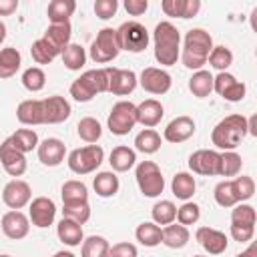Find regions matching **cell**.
<instances>
[{"label":"cell","instance_id":"1","mask_svg":"<svg viewBox=\"0 0 257 257\" xmlns=\"http://www.w3.org/2000/svg\"><path fill=\"white\" fill-rule=\"evenodd\" d=\"M213 46H215L213 38L205 28H191L185 34L179 58L185 68L197 72L207 64V58H209V52L213 50Z\"/></svg>","mask_w":257,"mask_h":257},{"label":"cell","instance_id":"2","mask_svg":"<svg viewBox=\"0 0 257 257\" xmlns=\"http://www.w3.org/2000/svg\"><path fill=\"white\" fill-rule=\"evenodd\" d=\"M153 44H155V60L163 66H173L181 54V34L177 26L169 20H163L153 30Z\"/></svg>","mask_w":257,"mask_h":257},{"label":"cell","instance_id":"3","mask_svg":"<svg viewBox=\"0 0 257 257\" xmlns=\"http://www.w3.org/2000/svg\"><path fill=\"white\" fill-rule=\"evenodd\" d=\"M247 135V118L243 114H229L215 124L211 133V143L219 151H235Z\"/></svg>","mask_w":257,"mask_h":257},{"label":"cell","instance_id":"4","mask_svg":"<svg viewBox=\"0 0 257 257\" xmlns=\"http://www.w3.org/2000/svg\"><path fill=\"white\" fill-rule=\"evenodd\" d=\"M108 92V72L106 68L84 70L70 84V96L76 102H90L96 94Z\"/></svg>","mask_w":257,"mask_h":257},{"label":"cell","instance_id":"5","mask_svg":"<svg viewBox=\"0 0 257 257\" xmlns=\"http://www.w3.org/2000/svg\"><path fill=\"white\" fill-rule=\"evenodd\" d=\"M104 161V151L100 145H86L82 149H74L66 157V165L74 175H90Z\"/></svg>","mask_w":257,"mask_h":257},{"label":"cell","instance_id":"6","mask_svg":"<svg viewBox=\"0 0 257 257\" xmlns=\"http://www.w3.org/2000/svg\"><path fill=\"white\" fill-rule=\"evenodd\" d=\"M116 38L120 44V50H128V52H143L149 46V30L145 28V24H141L139 20H126L116 28Z\"/></svg>","mask_w":257,"mask_h":257},{"label":"cell","instance_id":"7","mask_svg":"<svg viewBox=\"0 0 257 257\" xmlns=\"http://www.w3.org/2000/svg\"><path fill=\"white\" fill-rule=\"evenodd\" d=\"M135 179H137L139 191L149 199H155L165 191V177H163L159 165L153 161L139 163L137 171H135Z\"/></svg>","mask_w":257,"mask_h":257},{"label":"cell","instance_id":"8","mask_svg":"<svg viewBox=\"0 0 257 257\" xmlns=\"http://www.w3.org/2000/svg\"><path fill=\"white\" fill-rule=\"evenodd\" d=\"M135 124H137V104H133L131 100L114 102L106 118L108 131L116 137H124L135 128Z\"/></svg>","mask_w":257,"mask_h":257},{"label":"cell","instance_id":"9","mask_svg":"<svg viewBox=\"0 0 257 257\" xmlns=\"http://www.w3.org/2000/svg\"><path fill=\"white\" fill-rule=\"evenodd\" d=\"M120 52V44L116 38V28H102L98 30L96 38L90 44L88 56L96 62V64H106L110 60H114Z\"/></svg>","mask_w":257,"mask_h":257},{"label":"cell","instance_id":"10","mask_svg":"<svg viewBox=\"0 0 257 257\" xmlns=\"http://www.w3.org/2000/svg\"><path fill=\"white\" fill-rule=\"evenodd\" d=\"M2 201L10 211H20L22 207L30 205L32 201V189L22 179H12L2 189Z\"/></svg>","mask_w":257,"mask_h":257},{"label":"cell","instance_id":"11","mask_svg":"<svg viewBox=\"0 0 257 257\" xmlns=\"http://www.w3.org/2000/svg\"><path fill=\"white\" fill-rule=\"evenodd\" d=\"M139 84L149 94H165V92L171 90L173 78L165 68L147 66V68H143V72L139 76Z\"/></svg>","mask_w":257,"mask_h":257},{"label":"cell","instance_id":"12","mask_svg":"<svg viewBox=\"0 0 257 257\" xmlns=\"http://www.w3.org/2000/svg\"><path fill=\"white\" fill-rule=\"evenodd\" d=\"M213 90L229 102H239L245 98L247 86L245 82L237 80L231 72H219L217 76H213Z\"/></svg>","mask_w":257,"mask_h":257},{"label":"cell","instance_id":"13","mask_svg":"<svg viewBox=\"0 0 257 257\" xmlns=\"http://www.w3.org/2000/svg\"><path fill=\"white\" fill-rule=\"evenodd\" d=\"M106 72H108V92L114 96H126L139 84V76L128 68L106 66Z\"/></svg>","mask_w":257,"mask_h":257},{"label":"cell","instance_id":"14","mask_svg":"<svg viewBox=\"0 0 257 257\" xmlns=\"http://www.w3.org/2000/svg\"><path fill=\"white\" fill-rule=\"evenodd\" d=\"M219 151L213 149H199L189 157V169L195 175H203V177H215L219 175Z\"/></svg>","mask_w":257,"mask_h":257},{"label":"cell","instance_id":"15","mask_svg":"<svg viewBox=\"0 0 257 257\" xmlns=\"http://www.w3.org/2000/svg\"><path fill=\"white\" fill-rule=\"evenodd\" d=\"M54 217H56V205L52 199L48 197H36L30 201V207H28V219L34 227L38 229H46L54 223Z\"/></svg>","mask_w":257,"mask_h":257},{"label":"cell","instance_id":"16","mask_svg":"<svg viewBox=\"0 0 257 257\" xmlns=\"http://www.w3.org/2000/svg\"><path fill=\"white\" fill-rule=\"evenodd\" d=\"M0 165L10 177H22L26 173V157L14 149L10 139H4L0 143Z\"/></svg>","mask_w":257,"mask_h":257},{"label":"cell","instance_id":"17","mask_svg":"<svg viewBox=\"0 0 257 257\" xmlns=\"http://www.w3.org/2000/svg\"><path fill=\"white\" fill-rule=\"evenodd\" d=\"M0 229L2 233L12 239V241H20L28 235L30 231V219L28 215H24L22 211H8L2 215V221H0Z\"/></svg>","mask_w":257,"mask_h":257},{"label":"cell","instance_id":"18","mask_svg":"<svg viewBox=\"0 0 257 257\" xmlns=\"http://www.w3.org/2000/svg\"><path fill=\"white\" fill-rule=\"evenodd\" d=\"M195 239L199 241V245L209 253V255H221L227 251L229 247V239L223 231L213 229V227H199L195 231Z\"/></svg>","mask_w":257,"mask_h":257},{"label":"cell","instance_id":"19","mask_svg":"<svg viewBox=\"0 0 257 257\" xmlns=\"http://www.w3.org/2000/svg\"><path fill=\"white\" fill-rule=\"evenodd\" d=\"M197 131V124L191 116L187 114H181L177 118H173L167 126H165V133H163V139L167 143H173V145H179V143H185L189 141Z\"/></svg>","mask_w":257,"mask_h":257},{"label":"cell","instance_id":"20","mask_svg":"<svg viewBox=\"0 0 257 257\" xmlns=\"http://www.w3.org/2000/svg\"><path fill=\"white\" fill-rule=\"evenodd\" d=\"M42 108H44V124H60L72 112L70 102L60 94L42 98Z\"/></svg>","mask_w":257,"mask_h":257},{"label":"cell","instance_id":"21","mask_svg":"<svg viewBox=\"0 0 257 257\" xmlns=\"http://www.w3.org/2000/svg\"><path fill=\"white\" fill-rule=\"evenodd\" d=\"M36 151H38V161L44 167H58L66 157V145L56 137H48L42 143H38Z\"/></svg>","mask_w":257,"mask_h":257},{"label":"cell","instance_id":"22","mask_svg":"<svg viewBox=\"0 0 257 257\" xmlns=\"http://www.w3.org/2000/svg\"><path fill=\"white\" fill-rule=\"evenodd\" d=\"M163 114H165V108L157 98H145L143 102L137 104V124H143L145 128L157 126Z\"/></svg>","mask_w":257,"mask_h":257},{"label":"cell","instance_id":"23","mask_svg":"<svg viewBox=\"0 0 257 257\" xmlns=\"http://www.w3.org/2000/svg\"><path fill=\"white\" fill-rule=\"evenodd\" d=\"M16 118L26 126L44 124V108L42 100L38 98H26L16 106Z\"/></svg>","mask_w":257,"mask_h":257},{"label":"cell","instance_id":"24","mask_svg":"<svg viewBox=\"0 0 257 257\" xmlns=\"http://www.w3.org/2000/svg\"><path fill=\"white\" fill-rule=\"evenodd\" d=\"M161 8L173 18H193L201 10V0H163Z\"/></svg>","mask_w":257,"mask_h":257},{"label":"cell","instance_id":"25","mask_svg":"<svg viewBox=\"0 0 257 257\" xmlns=\"http://www.w3.org/2000/svg\"><path fill=\"white\" fill-rule=\"evenodd\" d=\"M70 36H72V26L70 22H62V24H50L44 32V40L58 52L62 54V50L70 44Z\"/></svg>","mask_w":257,"mask_h":257},{"label":"cell","instance_id":"26","mask_svg":"<svg viewBox=\"0 0 257 257\" xmlns=\"http://www.w3.org/2000/svg\"><path fill=\"white\" fill-rule=\"evenodd\" d=\"M108 163H110V169L114 173H126V171H131L137 165V151L131 149V147L118 145V147H114L110 151Z\"/></svg>","mask_w":257,"mask_h":257},{"label":"cell","instance_id":"27","mask_svg":"<svg viewBox=\"0 0 257 257\" xmlns=\"http://www.w3.org/2000/svg\"><path fill=\"white\" fill-rule=\"evenodd\" d=\"M56 235L58 239L68 245V247H78L82 245L84 241V233H82V225H78L76 221H70V219H60L58 225H56Z\"/></svg>","mask_w":257,"mask_h":257},{"label":"cell","instance_id":"28","mask_svg":"<svg viewBox=\"0 0 257 257\" xmlns=\"http://www.w3.org/2000/svg\"><path fill=\"white\" fill-rule=\"evenodd\" d=\"M189 239H191V235H189V229L185 225L171 223V225H165L163 227L161 243L167 245L169 249H183L189 243Z\"/></svg>","mask_w":257,"mask_h":257},{"label":"cell","instance_id":"29","mask_svg":"<svg viewBox=\"0 0 257 257\" xmlns=\"http://www.w3.org/2000/svg\"><path fill=\"white\" fill-rule=\"evenodd\" d=\"M92 187H94V193L102 199H108V197H114L118 193V177L114 175V171H100L96 173V177L92 179Z\"/></svg>","mask_w":257,"mask_h":257},{"label":"cell","instance_id":"30","mask_svg":"<svg viewBox=\"0 0 257 257\" xmlns=\"http://www.w3.org/2000/svg\"><path fill=\"white\" fill-rule=\"evenodd\" d=\"M76 10V2L74 0H52L48 2L46 14L50 24H62V22H70V16Z\"/></svg>","mask_w":257,"mask_h":257},{"label":"cell","instance_id":"31","mask_svg":"<svg viewBox=\"0 0 257 257\" xmlns=\"http://www.w3.org/2000/svg\"><path fill=\"white\" fill-rule=\"evenodd\" d=\"M22 64V54L14 46H6L0 50V78H12Z\"/></svg>","mask_w":257,"mask_h":257},{"label":"cell","instance_id":"32","mask_svg":"<svg viewBox=\"0 0 257 257\" xmlns=\"http://www.w3.org/2000/svg\"><path fill=\"white\" fill-rule=\"evenodd\" d=\"M195 189H197V183H195V177H193L191 173L181 171V173H177V175L173 177V181H171V191H173V195H175L177 199H181V201H189V199L195 195Z\"/></svg>","mask_w":257,"mask_h":257},{"label":"cell","instance_id":"33","mask_svg":"<svg viewBox=\"0 0 257 257\" xmlns=\"http://www.w3.org/2000/svg\"><path fill=\"white\" fill-rule=\"evenodd\" d=\"M189 90L197 98H207L213 92V74L205 68L193 72V76L189 78Z\"/></svg>","mask_w":257,"mask_h":257},{"label":"cell","instance_id":"34","mask_svg":"<svg viewBox=\"0 0 257 257\" xmlns=\"http://www.w3.org/2000/svg\"><path fill=\"white\" fill-rule=\"evenodd\" d=\"M135 237H137V241H139L141 245H145V247H157V245H161L163 229H161L157 223H153V221H145V223H141V225L137 227Z\"/></svg>","mask_w":257,"mask_h":257},{"label":"cell","instance_id":"35","mask_svg":"<svg viewBox=\"0 0 257 257\" xmlns=\"http://www.w3.org/2000/svg\"><path fill=\"white\" fill-rule=\"evenodd\" d=\"M8 139H10V143L14 145V149L20 151L22 155L34 151V149L38 147V143H40L36 131H32V128H18V131L12 133Z\"/></svg>","mask_w":257,"mask_h":257},{"label":"cell","instance_id":"36","mask_svg":"<svg viewBox=\"0 0 257 257\" xmlns=\"http://www.w3.org/2000/svg\"><path fill=\"white\" fill-rule=\"evenodd\" d=\"M161 149V135L155 128H145L135 137V151L143 155H153Z\"/></svg>","mask_w":257,"mask_h":257},{"label":"cell","instance_id":"37","mask_svg":"<svg viewBox=\"0 0 257 257\" xmlns=\"http://www.w3.org/2000/svg\"><path fill=\"white\" fill-rule=\"evenodd\" d=\"M151 217H153V223L157 225H171L177 219V205L169 199H161L153 205Z\"/></svg>","mask_w":257,"mask_h":257},{"label":"cell","instance_id":"38","mask_svg":"<svg viewBox=\"0 0 257 257\" xmlns=\"http://www.w3.org/2000/svg\"><path fill=\"white\" fill-rule=\"evenodd\" d=\"M110 243L100 235H90L80 245V257H108Z\"/></svg>","mask_w":257,"mask_h":257},{"label":"cell","instance_id":"39","mask_svg":"<svg viewBox=\"0 0 257 257\" xmlns=\"http://www.w3.org/2000/svg\"><path fill=\"white\" fill-rule=\"evenodd\" d=\"M60 58H62V64L68 68V70H80L84 64H86V50L80 46V44H76V42H70L64 50H62V54H60Z\"/></svg>","mask_w":257,"mask_h":257},{"label":"cell","instance_id":"40","mask_svg":"<svg viewBox=\"0 0 257 257\" xmlns=\"http://www.w3.org/2000/svg\"><path fill=\"white\" fill-rule=\"evenodd\" d=\"M60 195H62V205L64 203H80V201H88V189L82 181H76V179H70L62 185L60 189Z\"/></svg>","mask_w":257,"mask_h":257},{"label":"cell","instance_id":"41","mask_svg":"<svg viewBox=\"0 0 257 257\" xmlns=\"http://www.w3.org/2000/svg\"><path fill=\"white\" fill-rule=\"evenodd\" d=\"M76 133H78V137H80L84 143L94 145V143L100 139V135H102V126H100V122H98L94 116H84V118L78 120Z\"/></svg>","mask_w":257,"mask_h":257},{"label":"cell","instance_id":"42","mask_svg":"<svg viewBox=\"0 0 257 257\" xmlns=\"http://www.w3.org/2000/svg\"><path fill=\"white\" fill-rule=\"evenodd\" d=\"M243 159L235 151H223L219 157V177H237L241 173Z\"/></svg>","mask_w":257,"mask_h":257},{"label":"cell","instance_id":"43","mask_svg":"<svg viewBox=\"0 0 257 257\" xmlns=\"http://www.w3.org/2000/svg\"><path fill=\"white\" fill-rule=\"evenodd\" d=\"M62 217L76 221L78 225H84L90 219V205L88 201H80V203H64L62 205Z\"/></svg>","mask_w":257,"mask_h":257},{"label":"cell","instance_id":"44","mask_svg":"<svg viewBox=\"0 0 257 257\" xmlns=\"http://www.w3.org/2000/svg\"><path fill=\"white\" fill-rule=\"evenodd\" d=\"M30 54H32V60L36 62V64H50L56 56H60L44 38H38V40H34L32 42V46H30Z\"/></svg>","mask_w":257,"mask_h":257},{"label":"cell","instance_id":"45","mask_svg":"<svg viewBox=\"0 0 257 257\" xmlns=\"http://www.w3.org/2000/svg\"><path fill=\"white\" fill-rule=\"evenodd\" d=\"M207 62L215 68V70H219V72H227V68L233 64V52L227 48V46H213V50L209 52V58H207Z\"/></svg>","mask_w":257,"mask_h":257},{"label":"cell","instance_id":"46","mask_svg":"<svg viewBox=\"0 0 257 257\" xmlns=\"http://www.w3.org/2000/svg\"><path fill=\"white\" fill-rule=\"evenodd\" d=\"M46 84V74L40 66H30L22 72V86L30 92H40Z\"/></svg>","mask_w":257,"mask_h":257},{"label":"cell","instance_id":"47","mask_svg":"<svg viewBox=\"0 0 257 257\" xmlns=\"http://www.w3.org/2000/svg\"><path fill=\"white\" fill-rule=\"evenodd\" d=\"M213 197H215V203L219 207H225V209H231L237 205V197H235V191H233V183L231 181H221L217 183L215 191H213Z\"/></svg>","mask_w":257,"mask_h":257},{"label":"cell","instance_id":"48","mask_svg":"<svg viewBox=\"0 0 257 257\" xmlns=\"http://www.w3.org/2000/svg\"><path fill=\"white\" fill-rule=\"evenodd\" d=\"M231 223L235 225H255L257 221V213L255 207L249 203H237L235 207H231Z\"/></svg>","mask_w":257,"mask_h":257},{"label":"cell","instance_id":"49","mask_svg":"<svg viewBox=\"0 0 257 257\" xmlns=\"http://www.w3.org/2000/svg\"><path fill=\"white\" fill-rule=\"evenodd\" d=\"M231 183H233V191H235L237 203H245L255 195V181L251 177L241 175V177H235Z\"/></svg>","mask_w":257,"mask_h":257},{"label":"cell","instance_id":"50","mask_svg":"<svg viewBox=\"0 0 257 257\" xmlns=\"http://www.w3.org/2000/svg\"><path fill=\"white\" fill-rule=\"evenodd\" d=\"M199 217H201V207L197 205V203H193V201H185L181 207H177V223L179 225H195L197 221H199Z\"/></svg>","mask_w":257,"mask_h":257},{"label":"cell","instance_id":"51","mask_svg":"<svg viewBox=\"0 0 257 257\" xmlns=\"http://www.w3.org/2000/svg\"><path fill=\"white\" fill-rule=\"evenodd\" d=\"M118 10V2L116 0H96L94 2V14L100 18V20H108L116 14Z\"/></svg>","mask_w":257,"mask_h":257},{"label":"cell","instance_id":"52","mask_svg":"<svg viewBox=\"0 0 257 257\" xmlns=\"http://www.w3.org/2000/svg\"><path fill=\"white\" fill-rule=\"evenodd\" d=\"M231 237L239 243H249L255 235V225H235L231 223V229H229Z\"/></svg>","mask_w":257,"mask_h":257},{"label":"cell","instance_id":"53","mask_svg":"<svg viewBox=\"0 0 257 257\" xmlns=\"http://www.w3.org/2000/svg\"><path fill=\"white\" fill-rule=\"evenodd\" d=\"M108 257H139V251L133 243L122 241V243H114L108 251Z\"/></svg>","mask_w":257,"mask_h":257},{"label":"cell","instance_id":"54","mask_svg":"<svg viewBox=\"0 0 257 257\" xmlns=\"http://www.w3.org/2000/svg\"><path fill=\"white\" fill-rule=\"evenodd\" d=\"M124 10L131 16H141L149 10V0H124Z\"/></svg>","mask_w":257,"mask_h":257},{"label":"cell","instance_id":"55","mask_svg":"<svg viewBox=\"0 0 257 257\" xmlns=\"http://www.w3.org/2000/svg\"><path fill=\"white\" fill-rule=\"evenodd\" d=\"M18 8V0H0V16H10L12 12H16Z\"/></svg>","mask_w":257,"mask_h":257},{"label":"cell","instance_id":"56","mask_svg":"<svg viewBox=\"0 0 257 257\" xmlns=\"http://www.w3.org/2000/svg\"><path fill=\"white\" fill-rule=\"evenodd\" d=\"M235 257H257V247H255V243H251L245 251H241V253H237Z\"/></svg>","mask_w":257,"mask_h":257},{"label":"cell","instance_id":"57","mask_svg":"<svg viewBox=\"0 0 257 257\" xmlns=\"http://www.w3.org/2000/svg\"><path fill=\"white\" fill-rule=\"evenodd\" d=\"M52 257H76L72 251H56Z\"/></svg>","mask_w":257,"mask_h":257},{"label":"cell","instance_id":"58","mask_svg":"<svg viewBox=\"0 0 257 257\" xmlns=\"http://www.w3.org/2000/svg\"><path fill=\"white\" fill-rule=\"evenodd\" d=\"M6 40V24L0 20V44Z\"/></svg>","mask_w":257,"mask_h":257},{"label":"cell","instance_id":"59","mask_svg":"<svg viewBox=\"0 0 257 257\" xmlns=\"http://www.w3.org/2000/svg\"><path fill=\"white\" fill-rule=\"evenodd\" d=\"M193 257H207V255H193Z\"/></svg>","mask_w":257,"mask_h":257},{"label":"cell","instance_id":"60","mask_svg":"<svg viewBox=\"0 0 257 257\" xmlns=\"http://www.w3.org/2000/svg\"><path fill=\"white\" fill-rule=\"evenodd\" d=\"M0 257H12V255H0Z\"/></svg>","mask_w":257,"mask_h":257}]
</instances>
